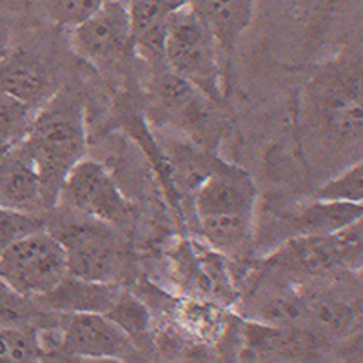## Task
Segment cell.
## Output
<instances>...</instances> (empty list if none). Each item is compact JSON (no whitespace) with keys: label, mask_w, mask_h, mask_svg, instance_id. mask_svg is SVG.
Here are the masks:
<instances>
[{"label":"cell","mask_w":363,"mask_h":363,"mask_svg":"<svg viewBox=\"0 0 363 363\" xmlns=\"http://www.w3.org/2000/svg\"><path fill=\"white\" fill-rule=\"evenodd\" d=\"M171 2H173V4H187V2H189V0H171Z\"/></svg>","instance_id":"cb8c5ba5"},{"label":"cell","mask_w":363,"mask_h":363,"mask_svg":"<svg viewBox=\"0 0 363 363\" xmlns=\"http://www.w3.org/2000/svg\"><path fill=\"white\" fill-rule=\"evenodd\" d=\"M57 206L109 223L122 233L135 218V206L120 189L108 165L89 157L69 171L58 191Z\"/></svg>","instance_id":"9c48e42d"},{"label":"cell","mask_w":363,"mask_h":363,"mask_svg":"<svg viewBox=\"0 0 363 363\" xmlns=\"http://www.w3.org/2000/svg\"><path fill=\"white\" fill-rule=\"evenodd\" d=\"M45 225V218L40 215H29L21 211L0 207V252L15 240L22 238L28 233H33Z\"/></svg>","instance_id":"603a6c76"},{"label":"cell","mask_w":363,"mask_h":363,"mask_svg":"<svg viewBox=\"0 0 363 363\" xmlns=\"http://www.w3.org/2000/svg\"><path fill=\"white\" fill-rule=\"evenodd\" d=\"M165 267L178 296L199 298L233 309L238 303L231 260L203 238H180L165 251Z\"/></svg>","instance_id":"52a82bcc"},{"label":"cell","mask_w":363,"mask_h":363,"mask_svg":"<svg viewBox=\"0 0 363 363\" xmlns=\"http://www.w3.org/2000/svg\"><path fill=\"white\" fill-rule=\"evenodd\" d=\"M0 207L40 216L50 211L37 165L22 140L0 149Z\"/></svg>","instance_id":"4fadbf2b"},{"label":"cell","mask_w":363,"mask_h":363,"mask_svg":"<svg viewBox=\"0 0 363 363\" xmlns=\"http://www.w3.org/2000/svg\"><path fill=\"white\" fill-rule=\"evenodd\" d=\"M173 309L174 322L180 330L200 345H218L227 336L231 323V309L199 298L177 296Z\"/></svg>","instance_id":"ac0fdd59"},{"label":"cell","mask_w":363,"mask_h":363,"mask_svg":"<svg viewBox=\"0 0 363 363\" xmlns=\"http://www.w3.org/2000/svg\"><path fill=\"white\" fill-rule=\"evenodd\" d=\"M262 267L293 280L352 274L362 267V220L327 235L285 240L262 258Z\"/></svg>","instance_id":"8992f818"},{"label":"cell","mask_w":363,"mask_h":363,"mask_svg":"<svg viewBox=\"0 0 363 363\" xmlns=\"http://www.w3.org/2000/svg\"><path fill=\"white\" fill-rule=\"evenodd\" d=\"M0 53H2V51H0Z\"/></svg>","instance_id":"d4e9b609"},{"label":"cell","mask_w":363,"mask_h":363,"mask_svg":"<svg viewBox=\"0 0 363 363\" xmlns=\"http://www.w3.org/2000/svg\"><path fill=\"white\" fill-rule=\"evenodd\" d=\"M131 22L133 48L136 58L149 67L164 62V42L167 33L171 11L174 6L171 0H125Z\"/></svg>","instance_id":"2e32d148"},{"label":"cell","mask_w":363,"mask_h":363,"mask_svg":"<svg viewBox=\"0 0 363 363\" xmlns=\"http://www.w3.org/2000/svg\"><path fill=\"white\" fill-rule=\"evenodd\" d=\"M62 244L48 227L28 233L0 252V281L28 300H42L67 278Z\"/></svg>","instance_id":"ba28073f"},{"label":"cell","mask_w":363,"mask_h":363,"mask_svg":"<svg viewBox=\"0 0 363 363\" xmlns=\"http://www.w3.org/2000/svg\"><path fill=\"white\" fill-rule=\"evenodd\" d=\"M258 187L251 174L222 158L193 191L199 236L231 262L244 260L255 249Z\"/></svg>","instance_id":"6da1fadb"},{"label":"cell","mask_w":363,"mask_h":363,"mask_svg":"<svg viewBox=\"0 0 363 363\" xmlns=\"http://www.w3.org/2000/svg\"><path fill=\"white\" fill-rule=\"evenodd\" d=\"M147 96L151 109L158 116L173 122L184 131H193L196 136V133L206 128V106L213 102L165 64L151 67Z\"/></svg>","instance_id":"7c38bea8"},{"label":"cell","mask_w":363,"mask_h":363,"mask_svg":"<svg viewBox=\"0 0 363 363\" xmlns=\"http://www.w3.org/2000/svg\"><path fill=\"white\" fill-rule=\"evenodd\" d=\"M362 220V203L327 202L313 199L298 206L287 207L274 225L272 235L281 244L294 236L327 235ZM277 244V245H278Z\"/></svg>","instance_id":"5bb4252c"},{"label":"cell","mask_w":363,"mask_h":363,"mask_svg":"<svg viewBox=\"0 0 363 363\" xmlns=\"http://www.w3.org/2000/svg\"><path fill=\"white\" fill-rule=\"evenodd\" d=\"M38 109L0 91V149L24 140Z\"/></svg>","instance_id":"ffe728a7"},{"label":"cell","mask_w":363,"mask_h":363,"mask_svg":"<svg viewBox=\"0 0 363 363\" xmlns=\"http://www.w3.org/2000/svg\"><path fill=\"white\" fill-rule=\"evenodd\" d=\"M45 15L62 28H74L108 0H40Z\"/></svg>","instance_id":"7402d4cb"},{"label":"cell","mask_w":363,"mask_h":363,"mask_svg":"<svg viewBox=\"0 0 363 363\" xmlns=\"http://www.w3.org/2000/svg\"><path fill=\"white\" fill-rule=\"evenodd\" d=\"M306 115L329 145L359 147L362 142V71L352 60L327 64L311 80Z\"/></svg>","instance_id":"5b68a950"},{"label":"cell","mask_w":363,"mask_h":363,"mask_svg":"<svg viewBox=\"0 0 363 363\" xmlns=\"http://www.w3.org/2000/svg\"><path fill=\"white\" fill-rule=\"evenodd\" d=\"M60 330V359L129 362L140 351L115 320L104 313H55Z\"/></svg>","instance_id":"8fae6325"},{"label":"cell","mask_w":363,"mask_h":363,"mask_svg":"<svg viewBox=\"0 0 363 363\" xmlns=\"http://www.w3.org/2000/svg\"><path fill=\"white\" fill-rule=\"evenodd\" d=\"M187 4L193 6L215 33L229 66L236 45L251 26L256 0H189Z\"/></svg>","instance_id":"e0dca14e"},{"label":"cell","mask_w":363,"mask_h":363,"mask_svg":"<svg viewBox=\"0 0 363 363\" xmlns=\"http://www.w3.org/2000/svg\"><path fill=\"white\" fill-rule=\"evenodd\" d=\"M71 50L80 60L108 74L124 73L136 58L125 0H108L71 28Z\"/></svg>","instance_id":"30bf717a"},{"label":"cell","mask_w":363,"mask_h":363,"mask_svg":"<svg viewBox=\"0 0 363 363\" xmlns=\"http://www.w3.org/2000/svg\"><path fill=\"white\" fill-rule=\"evenodd\" d=\"M164 62L207 100L222 104L229 66L215 33L191 4H178L171 11L164 42Z\"/></svg>","instance_id":"277c9868"},{"label":"cell","mask_w":363,"mask_h":363,"mask_svg":"<svg viewBox=\"0 0 363 363\" xmlns=\"http://www.w3.org/2000/svg\"><path fill=\"white\" fill-rule=\"evenodd\" d=\"M44 218L45 227L62 244L69 277L124 285L133 271V258L120 229L58 206Z\"/></svg>","instance_id":"3957f363"},{"label":"cell","mask_w":363,"mask_h":363,"mask_svg":"<svg viewBox=\"0 0 363 363\" xmlns=\"http://www.w3.org/2000/svg\"><path fill=\"white\" fill-rule=\"evenodd\" d=\"M40 325V323H38ZM33 323L0 325V363L48 362Z\"/></svg>","instance_id":"d6986e66"},{"label":"cell","mask_w":363,"mask_h":363,"mask_svg":"<svg viewBox=\"0 0 363 363\" xmlns=\"http://www.w3.org/2000/svg\"><path fill=\"white\" fill-rule=\"evenodd\" d=\"M22 145L37 165L45 206L51 211L69 171L87 157L86 111L79 96L57 91L37 111Z\"/></svg>","instance_id":"7a4b0ae2"},{"label":"cell","mask_w":363,"mask_h":363,"mask_svg":"<svg viewBox=\"0 0 363 363\" xmlns=\"http://www.w3.org/2000/svg\"><path fill=\"white\" fill-rule=\"evenodd\" d=\"M0 91L40 109L57 93L53 74L26 51L0 53Z\"/></svg>","instance_id":"9a60e30c"},{"label":"cell","mask_w":363,"mask_h":363,"mask_svg":"<svg viewBox=\"0 0 363 363\" xmlns=\"http://www.w3.org/2000/svg\"><path fill=\"white\" fill-rule=\"evenodd\" d=\"M314 199L327 202L362 203L363 200V167L362 162H352L335 177L323 182L314 193Z\"/></svg>","instance_id":"44dd1931"}]
</instances>
